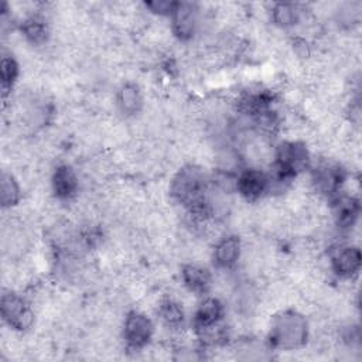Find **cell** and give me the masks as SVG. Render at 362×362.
Masks as SVG:
<instances>
[{
  "label": "cell",
  "mask_w": 362,
  "mask_h": 362,
  "mask_svg": "<svg viewBox=\"0 0 362 362\" xmlns=\"http://www.w3.org/2000/svg\"><path fill=\"white\" fill-rule=\"evenodd\" d=\"M0 75H1V86H3V96H11V90L14 89L16 82L20 76V64L17 58L10 52L1 57L0 62Z\"/></svg>",
  "instance_id": "9a60e30c"
},
{
  "label": "cell",
  "mask_w": 362,
  "mask_h": 362,
  "mask_svg": "<svg viewBox=\"0 0 362 362\" xmlns=\"http://www.w3.org/2000/svg\"><path fill=\"white\" fill-rule=\"evenodd\" d=\"M310 339V322L297 308H283L272 315L269 342L279 351H298Z\"/></svg>",
  "instance_id": "6da1fadb"
},
{
  "label": "cell",
  "mask_w": 362,
  "mask_h": 362,
  "mask_svg": "<svg viewBox=\"0 0 362 362\" xmlns=\"http://www.w3.org/2000/svg\"><path fill=\"white\" fill-rule=\"evenodd\" d=\"M115 107L124 117H136L144 109V96L134 82H123L115 95Z\"/></svg>",
  "instance_id": "30bf717a"
},
{
  "label": "cell",
  "mask_w": 362,
  "mask_h": 362,
  "mask_svg": "<svg viewBox=\"0 0 362 362\" xmlns=\"http://www.w3.org/2000/svg\"><path fill=\"white\" fill-rule=\"evenodd\" d=\"M23 197L18 177L8 170L1 173V206L4 211L16 208Z\"/></svg>",
  "instance_id": "5bb4252c"
},
{
  "label": "cell",
  "mask_w": 362,
  "mask_h": 362,
  "mask_svg": "<svg viewBox=\"0 0 362 362\" xmlns=\"http://www.w3.org/2000/svg\"><path fill=\"white\" fill-rule=\"evenodd\" d=\"M235 192L247 204L262 201L269 194V178L266 171L253 167L242 168L236 175Z\"/></svg>",
  "instance_id": "8992f818"
},
{
  "label": "cell",
  "mask_w": 362,
  "mask_h": 362,
  "mask_svg": "<svg viewBox=\"0 0 362 362\" xmlns=\"http://www.w3.org/2000/svg\"><path fill=\"white\" fill-rule=\"evenodd\" d=\"M202 11L199 4L181 1L177 3L171 17H170V30L173 37L180 42L192 41L201 27Z\"/></svg>",
  "instance_id": "277c9868"
},
{
  "label": "cell",
  "mask_w": 362,
  "mask_h": 362,
  "mask_svg": "<svg viewBox=\"0 0 362 362\" xmlns=\"http://www.w3.org/2000/svg\"><path fill=\"white\" fill-rule=\"evenodd\" d=\"M154 332L156 327L144 311L132 310L122 321V338L127 351L141 352L146 349L151 344Z\"/></svg>",
  "instance_id": "3957f363"
},
{
  "label": "cell",
  "mask_w": 362,
  "mask_h": 362,
  "mask_svg": "<svg viewBox=\"0 0 362 362\" xmlns=\"http://www.w3.org/2000/svg\"><path fill=\"white\" fill-rule=\"evenodd\" d=\"M0 310L4 324L16 332H27L35 327L37 315L33 303L11 288L3 293Z\"/></svg>",
  "instance_id": "7a4b0ae2"
},
{
  "label": "cell",
  "mask_w": 362,
  "mask_h": 362,
  "mask_svg": "<svg viewBox=\"0 0 362 362\" xmlns=\"http://www.w3.org/2000/svg\"><path fill=\"white\" fill-rule=\"evenodd\" d=\"M243 252L242 238L236 233H226L214 243L211 259L218 270H232L240 262Z\"/></svg>",
  "instance_id": "ba28073f"
},
{
  "label": "cell",
  "mask_w": 362,
  "mask_h": 362,
  "mask_svg": "<svg viewBox=\"0 0 362 362\" xmlns=\"http://www.w3.org/2000/svg\"><path fill=\"white\" fill-rule=\"evenodd\" d=\"M175 6H177V1H165V0L144 3L146 10L158 17H171Z\"/></svg>",
  "instance_id": "2e32d148"
},
{
  "label": "cell",
  "mask_w": 362,
  "mask_h": 362,
  "mask_svg": "<svg viewBox=\"0 0 362 362\" xmlns=\"http://www.w3.org/2000/svg\"><path fill=\"white\" fill-rule=\"evenodd\" d=\"M329 269L342 280H352L361 269V250L354 243L335 245L329 252Z\"/></svg>",
  "instance_id": "52a82bcc"
},
{
  "label": "cell",
  "mask_w": 362,
  "mask_h": 362,
  "mask_svg": "<svg viewBox=\"0 0 362 362\" xmlns=\"http://www.w3.org/2000/svg\"><path fill=\"white\" fill-rule=\"evenodd\" d=\"M156 310L158 320L165 328H168L170 331H177L182 328L185 321V307L178 298L173 296H165L158 300Z\"/></svg>",
  "instance_id": "7c38bea8"
},
{
  "label": "cell",
  "mask_w": 362,
  "mask_h": 362,
  "mask_svg": "<svg viewBox=\"0 0 362 362\" xmlns=\"http://www.w3.org/2000/svg\"><path fill=\"white\" fill-rule=\"evenodd\" d=\"M192 317V327L201 328L223 321L226 317V308L219 297L206 296L198 303Z\"/></svg>",
  "instance_id": "8fae6325"
},
{
  "label": "cell",
  "mask_w": 362,
  "mask_h": 362,
  "mask_svg": "<svg viewBox=\"0 0 362 362\" xmlns=\"http://www.w3.org/2000/svg\"><path fill=\"white\" fill-rule=\"evenodd\" d=\"M304 10L298 4L293 3H276L272 4L269 11L272 24L279 30H291L298 25L304 16Z\"/></svg>",
  "instance_id": "4fadbf2b"
},
{
  "label": "cell",
  "mask_w": 362,
  "mask_h": 362,
  "mask_svg": "<svg viewBox=\"0 0 362 362\" xmlns=\"http://www.w3.org/2000/svg\"><path fill=\"white\" fill-rule=\"evenodd\" d=\"M49 189L52 192V198L58 202L71 204L76 201L81 192L79 174L66 163L57 164L49 174Z\"/></svg>",
  "instance_id": "5b68a950"
},
{
  "label": "cell",
  "mask_w": 362,
  "mask_h": 362,
  "mask_svg": "<svg viewBox=\"0 0 362 362\" xmlns=\"http://www.w3.org/2000/svg\"><path fill=\"white\" fill-rule=\"evenodd\" d=\"M181 281L187 291L194 296H201L212 290L214 274L202 263L189 262L181 267Z\"/></svg>",
  "instance_id": "9c48e42d"
}]
</instances>
